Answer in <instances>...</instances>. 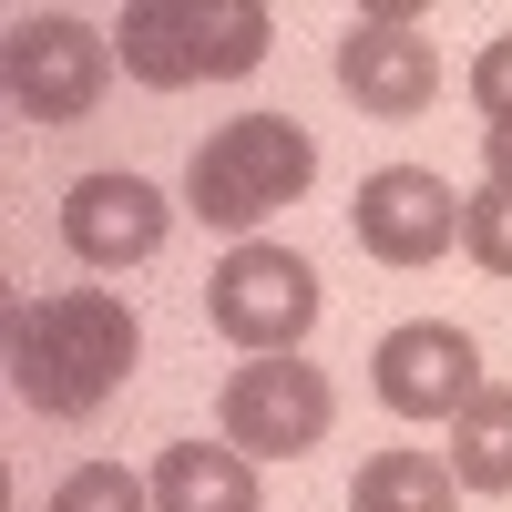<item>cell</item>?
Returning <instances> with one entry per match:
<instances>
[{
  "label": "cell",
  "mask_w": 512,
  "mask_h": 512,
  "mask_svg": "<svg viewBox=\"0 0 512 512\" xmlns=\"http://www.w3.org/2000/svg\"><path fill=\"white\" fill-rule=\"evenodd\" d=\"M41 512H154V482H134L123 461H82V472L52 482V502Z\"/></svg>",
  "instance_id": "cell-14"
},
{
  "label": "cell",
  "mask_w": 512,
  "mask_h": 512,
  "mask_svg": "<svg viewBox=\"0 0 512 512\" xmlns=\"http://www.w3.org/2000/svg\"><path fill=\"white\" fill-rule=\"evenodd\" d=\"M277 11L267 0H123L113 21V62L144 93H195V82H236L267 62Z\"/></svg>",
  "instance_id": "cell-2"
},
{
  "label": "cell",
  "mask_w": 512,
  "mask_h": 512,
  "mask_svg": "<svg viewBox=\"0 0 512 512\" xmlns=\"http://www.w3.org/2000/svg\"><path fill=\"white\" fill-rule=\"evenodd\" d=\"M338 420V390L318 359H236L226 400H216V441H236L246 461H308Z\"/></svg>",
  "instance_id": "cell-6"
},
{
  "label": "cell",
  "mask_w": 512,
  "mask_h": 512,
  "mask_svg": "<svg viewBox=\"0 0 512 512\" xmlns=\"http://www.w3.org/2000/svg\"><path fill=\"white\" fill-rule=\"evenodd\" d=\"M164 236H175V205H164L134 164H103V175H82L62 195V246L82 256V267H103V277L164 256Z\"/></svg>",
  "instance_id": "cell-9"
},
{
  "label": "cell",
  "mask_w": 512,
  "mask_h": 512,
  "mask_svg": "<svg viewBox=\"0 0 512 512\" xmlns=\"http://www.w3.org/2000/svg\"><path fill=\"white\" fill-rule=\"evenodd\" d=\"M349 236L379 267H431V256L461 246V205H451V185L431 164H379L359 185V205H349Z\"/></svg>",
  "instance_id": "cell-10"
},
{
  "label": "cell",
  "mask_w": 512,
  "mask_h": 512,
  "mask_svg": "<svg viewBox=\"0 0 512 512\" xmlns=\"http://www.w3.org/2000/svg\"><path fill=\"white\" fill-rule=\"evenodd\" d=\"M154 512H256V461L236 441H164Z\"/></svg>",
  "instance_id": "cell-11"
},
{
  "label": "cell",
  "mask_w": 512,
  "mask_h": 512,
  "mask_svg": "<svg viewBox=\"0 0 512 512\" xmlns=\"http://www.w3.org/2000/svg\"><path fill=\"white\" fill-rule=\"evenodd\" d=\"M461 246H472V267L482 277H512V195H472V205H461Z\"/></svg>",
  "instance_id": "cell-15"
},
{
  "label": "cell",
  "mask_w": 512,
  "mask_h": 512,
  "mask_svg": "<svg viewBox=\"0 0 512 512\" xmlns=\"http://www.w3.org/2000/svg\"><path fill=\"white\" fill-rule=\"evenodd\" d=\"M369 390L390 420H461L492 379H482V349H472V328H451V318H410L379 338V359H369Z\"/></svg>",
  "instance_id": "cell-7"
},
{
  "label": "cell",
  "mask_w": 512,
  "mask_h": 512,
  "mask_svg": "<svg viewBox=\"0 0 512 512\" xmlns=\"http://www.w3.org/2000/svg\"><path fill=\"white\" fill-rule=\"evenodd\" d=\"M451 482L461 492H512V390H492L451 420Z\"/></svg>",
  "instance_id": "cell-13"
},
{
  "label": "cell",
  "mask_w": 512,
  "mask_h": 512,
  "mask_svg": "<svg viewBox=\"0 0 512 512\" xmlns=\"http://www.w3.org/2000/svg\"><path fill=\"white\" fill-rule=\"evenodd\" d=\"M472 103H482V123H512V31L472 52Z\"/></svg>",
  "instance_id": "cell-16"
},
{
  "label": "cell",
  "mask_w": 512,
  "mask_h": 512,
  "mask_svg": "<svg viewBox=\"0 0 512 512\" xmlns=\"http://www.w3.org/2000/svg\"><path fill=\"white\" fill-rule=\"evenodd\" d=\"M205 318H216V338H236L246 359H297L308 328H318V267L297 246L246 236V246H226V267L205 277Z\"/></svg>",
  "instance_id": "cell-4"
},
{
  "label": "cell",
  "mask_w": 512,
  "mask_h": 512,
  "mask_svg": "<svg viewBox=\"0 0 512 512\" xmlns=\"http://www.w3.org/2000/svg\"><path fill=\"white\" fill-rule=\"evenodd\" d=\"M482 175L492 195H512V123H482Z\"/></svg>",
  "instance_id": "cell-17"
},
{
  "label": "cell",
  "mask_w": 512,
  "mask_h": 512,
  "mask_svg": "<svg viewBox=\"0 0 512 512\" xmlns=\"http://www.w3.org/2000/svg\"><path fill=\"white\" fill-rule=\"evenodd\" d=\"M451 502H461V482L441 451H379L349 482V512H451Z\"/></svg>",
  "instance_id": "cell-12"
},
{
  "label": "cell",
  "mask_w": 512,
  "mask_h": 512,
  "mask_svg": "<svg viewBox=\"0 0 512 512\" xmlns=\"http://www.w3.org/2000/svg\"><path fill=\"white\" fill-rule=\"evenodd\" d=\"M0 82H11L21 123H82L113 82V31H93L82 11H11Z\"/></svg>",
  "instance_id": "cell-5"
},
{
  "label": "cell",
  "mask_w": 512,
  "mask_h": 512,
  "mask_svg": "<svg viewBox=\"0 0 512 512\" xmlns=\"http://www.w3.org/2000/svg\"><path fill=\"white\" fill-rule=\"evenodd\" d=\"M338 93H349L359 113H379V123L431 113L441 52H431V31H420V11H359L349 31H338Z\"/></svg>",
  "instance_id": "cell-8"
},
{
  "label": "cell",
  "mask_w": 512,
  "mask_h": 512,
  "mask_svg": "<svg viewBox=\"0 0 512 512\" xmlns=\"http://www.w3.org/2000/svg\"><path fill=\"white\" fill-rule=\"evenodd\" d=\"M318 185V134L308 123H287V113H236V123H216V134L195 144V164H185V205L205 226H226L236 246L277 216V205H297Z\"/></svg>",
  "instance_id": "cell-3"
},
{
  "label": "cell",
  "mask_w": 512,
  "mask_h": 512,
  "mask_svg": "<svg viewBox=\"0 0 512 512\" xmlns=\"http://www.w3.org/2000/svg\"><path fill=\"white\" fill-rule=\"evenodd\" d=\"M144 359V328L113 287H62L11 308V390L41 420H93Z\"/></svg>",
  "instance_id": "cell-1"
}]
</instances>
